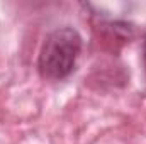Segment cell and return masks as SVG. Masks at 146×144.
Segmentation results:
<instances>
[{"instance_id": "1", "label": "cell", "mask_w": 146, "mask_h": 144, "mask_svg": "<svg viewBox=\"0 0 146 144\" xmlns=\"http://www.w3.org/2000/svg\"><path fill=\"white\" fill-rule=\"evenodd\" d=\"M82 51V37L73 27L51 31L39 51L37 71L44 80H63L75 70Z\"/></svg>"}, {"instance_id": "2", "label": "cell", "mask_w": 146, "mask_h": 144, "mask_svg": "<svg viewBox=\"0 0 146 144\" xmlns=\"http://www.w3.org/2000/svg\"><path fill=\"white\" fill-rule=\"evenodd\" d=\"M143 66H145V73H146V36H145V42H143Z\"/></svg>"}]
</instances>
